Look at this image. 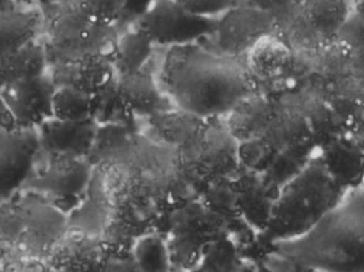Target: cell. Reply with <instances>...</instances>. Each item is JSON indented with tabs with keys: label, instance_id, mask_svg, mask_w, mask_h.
Returning <instances> with one entry per match:
<instances>
[{
	"label": "cell",
	"instance_id": "1",
	"mask_svg": "<svg viewBox=\"0 0 364 272\" xmlns=\"http://www.w3.org/2000/svg\"><path fill=\"white\" fill-rule=\"evenodd\" d=\"M106 194L112 219L123 224L138 239L160 234L175 209L190 200L192 194L179 179L174 166L168 171L141 166L117 164L110 167L106 179Z\"/></svg>",
	"mask_w": 364,
	"mask_h": 272
},
{
	"label": "cell",
	"instance_id": "2",
	"mask_svg": "<svg viewBox=\"0 0 364 272\" xmlns=\"http://www.w3.org/2000/svg\"><path fill=\"white\" fill-rule=\"evenodd\" d=\"M168 85L177 105L197 119L228 115L250 95L245 70L237 62L188 49L171 64Z\"/></svg>",
	"mask_w": 364,
	"mask_h": 272
},
{
	"label": "cell",
	"instance_id": "3",
	"mask_svg": "<svg viewBox=\"0 0 364 272\" xmlns=\"http://www.w3.org/2000/svg\"><path fill=\"white\" fill-rule=\"evenodd\" d=\"M277 245L282 258L299 271L364 272V194L344 199L301 239Z\"/></svg>",
	"mask_w": 364,
	"mask_h": 272
},
{
	"label": "cell",
	"instance_id": "4",
	"mask_svg": "<svg viewBox=\"0 0 364 272\" xmlns=\"http://www.w3.org/2000/svg\"><path fill=\"white\" fill-rule=\"evenodd\" d=\"M346 194L329 174L320 157H312L280 187L263 234L276 244L301 239L337 209Z\"/></svg>",
	"mask_w": 364,
	"mask_h": 272
},
{
	"label": "cell",
	"instance_id": "5",
	"mask_svg": "<svg viewBox=\"0 0 364 272\" xmlns=\"http://www.w3.org/2000/svg\"><path fill=\"white\" fill-rule=\"evenodd\" d=\"M237 147L227 128L200 122L177 145L173 166L184 185L199 199L216 182L239 173Z\"/></svg>",
	"mask_w": 364,
	"mask_h": 272
},
{
	"label": "cell",
	"instance_id": "6",
	"mask_svg": "<svg viewBox=\"0 0 364 272\" xmlns=\"http://www.w3.org/2000/svg\"><path fill=\"white\" fill-rule=\"evenodd\" d=\"M225 221L208 211L199 199L188 201L173 211L168 224L171 262L183 272L198 266L209 248L225 237Z\"/></svg>",
	"mask_w": 364,
	"mask_h": 272
},
{
	"label": "cell",
	"instance_id": "7",
	"mask_svg": "<svg viewBox=\"0 0 364 272\" xmlns=\"http://www.w3.org/2000/svg\"><path fill=\"white\" fill-rule=\"evenodd\" d=\"M51 51L57 64L98 55L114 63L119 36L114 26L92 23L68 6L51 23Z\"/></svg>",
	"mask_w": 364,
	"mask_h": 272
},
{
	"label": "cell",
	"instance_id": "8",
	"mask_svg": "<svg viewBox=\"0 0 364 272\" xmlns=\"http://www.w3.org/2000/svg\"><path fill=\"white\" fill-rule=\"evenodd\" d=\"M138 26L153 44L182 47L214 33L220 21L190 14L176 0H157L141 15Z\"/></svg>",
	"mask_w": 364,
	"mask_h": 272
},
{
	"label": "cell",
	"instance_id": "9",
	"mask_svg": "<svg viewBox=\"0 0 364 272\" xmlns=\"http://www.w3.org/2000/svg\"><path fill=\"white\" fill-rule=\"evenodd\" d=\"M55 87L51 77L42 75L0 87V98L21 128L32 130L53 119Z\"/></svg>",
	"mask_w": 364,
	"mask_h": 272
},
{
	"label": "cell",
	"instance_id": "10",
	"mask_svg": "<svg viewBox=\"0 0 364 272\" xmlns=\"http://www.w3.org/2000/svg\"><path fill=\"white\" fill-rule=\"evenodd\" d=\"M40 140L32 130L0 132V201L29 177Z\"/></svg>",
	"mask_w": 364,
	"mask_h": 272
},
{
	"label": "cell",
	"instance_id": "11",
	"mask_svg": "<svg viewBox=\"0 0 364 272\" xmlns=\"http://www.w3.org/2000/svg\"><path fill=\"white\" fill-rule=\"evenodd\" d=\"M114 63L104 56L90 55L57 64L53 79L55 87H70L91 96L106 91L117 80Z\"/></svg>",
	"mask_w": 364,
	"mask_h": 272
},
{
	"label": "cell",
	"instance_id": "12",
	"mask_svg": "<svg viewBox=\"0 0 364 272\" xmlns=\"http://www.w3.org/2000/svg\"><path fill=\"white\" fill-rule=\"evenodd\" d=\"M94 120L66 122L50 119L40 126V145L53 156L82 158L91 151L97 137Z\"/></svg>",
	"mask_w": 364,
	"mask_h": 272
},
{
	"label": "cell",
	"instance_id": "13",
	"mask_svg": "<svg viewBox=\"0 0 364 272\" xmlns=\"http://www.w3.org/2000/svg\"><path fill=\"white\" fill-rule=\"evenodd\" d=\"M318 157L331 177L346 192L363 185L364 147L358 139L343 135L321 147Z\"/></svg>",
	"mask_w": 364,
	"mask_h": 272
},
{
	"label": "cell",
	"instance_id": "14",
	"mask_svg": "<svg viewBox=\"0 0 364 272\" xmlns=\"http://www.w3.org/2000/svg\"><path fill=\"white\" fill-rule=\"evenodd\" d=\"M91 174V168L82 158L53 156L48 169L31 182V186L62 198H77L85 194Z\"/></svg>",
	"mask_w": 364,
	"mask_h": 272
},
{
	"label": "cell",
	"instance_id": "15",
	"mask_svg": "<svg viewBox=\"0 0 364 272\" xmlns=\"http://www.w3.org/2000/svg\"><path fill=\"white\" fill-rule=\"evenodd\" d=\"M235 177L241 194L243 219L259 232H264L280 188L262 175L247 170Z\"/></svg>",
	"mask_w": 364,
	"mask_h": 272
},
{
	"label": "cell",
	"instance_id": "16",
	"mask_svg": "<svg viewBox=\"0 0 364 272\" xmlns=\"http://www.w3.org/2000/svg\"><path fill=\"white\" fill-rule=\"evenodd\" d=\"M104 262L98 239L78 231L55 248L51 264L55 272H100Z\"/></svg>",
	"mask_w": 364,
	"mask_h": 272
},
{
	"label": "cell",
	"instance_id": "17",
	"mask_svg": "<svg viewBox=\"0 0 364 272\" xmlns=\"http://www.w3.org/2000/svg\"><path fill=\"white\" fill-rule=\"evenodd\" d=\"M114 88L124 115H151L159 106V89L153 77L142 70L119 75Z\"/></svg>",
	"mask_w": 364,
	"mask_h": 272
},
{
	"label": "cell",
	"instance_id": "18",
	"mask_svg": "<svg viewBox=\"0 0 364 272\" xmlns=\"http://www.w3.org/2000/svg\"><path fill=\"white\" fill-rule=\"evenodd\" d=\"M47 63L44 47L31 41L21 48L0 53V87L42 76Z\"/></svg>",
	"mask_w": 364,
	"mask_h": 272
},
{
	"label": "cell",
	"instance_id": "19",
	"mask_svg": "<svg viewBox=\"0 0 364 272\" xmlns=\"http://www.w3.org/2000/svg\"><path fill=\"white\" fill-rule=\"evenodd\" d=\"M275 110L262 98L250 94L228 113L227 130L237 143L252 140L258 136Z\"/></svg>",
	"mask_w": 364,
	"mask_h": 272
},
{
	"label": "cell",
	"instance_id": "20",
	"mask_svg": "<svg viewBox=\"0 0 364 272\" xmlns=\"http://www.w3.org/2000/svg\"><path fill=\"white\" fill-rule=\"evenodd\" d=\"M199 200L208 211L225 221L243 219L241 194L235 177L216 182L201 194Z\"/></svg>",
	"mask_w": 364,
	"mask_h": 272
},
{
	"label": "cell",
	"instance_id": "21",
	"mask_svg": "<svg viewBox=\"0 0 364 272\" xmlns=\"http://www.w3.org/2000/svg\"><path fill=\"white\" fill-rule=\"evenodd\" d=\"M153 43L142 32H128L119 36L114 68L117 76L140 72L151 57Z\"/></svg>",
	"mask_w": 364,
	"mask_h": 272
},
{
	"label": "cell",
	"instance_id": "22",
	"mask_svg": "<svg viewBox=\"0 0 364 272\" xmlns=\"http://www.w3.org/2000/svg\"><path fill=\"white\" fill-rule=\"evenodd\" d=\"M53 119L66 122L93 120V96L70 87H57L53 100Z\"/></svg>",
	"mask_w": 364,
	"mask_h": 272
},
{
	"label": "cell",
	"instance_id": "23",
	"mask_svg": "<svg viewBox=\"0 0 364 272\" xmlns=\"http://www.w3.org/2000/svg\"><path fill=\"white\" fill-rule=\"evenodd\" d=\"M36 19L25 13L0 14V53L21 48L34 40Z\"/></svg>",
	"mask_w": 364,
	"mask_h": 272
},
{
	"label": "cell",
	"instance_id": "24",
	"mask_svg": "<svg viewBox=\"0 0 364 272\" xmlns=\"http://www.w3.org/2000/svg\"><path fill=\"white\" fill-rule=\"evenodd\" d=\"M286 59L284 46L274 38L261 36L255 41L248 51V66L258 77L275 74Z\"/></svg>",
	"mask_w": 364,
	"mask_h": 272
},
{
	"label": "cell",
	"instance_id": "25",
	"mask_svg": "<svg viewBox=\"0 0 364 272\" xmlns=\"http://www.w3.org/2000/svg\"><path fill=\"white\" fill-rule=\"evenodd\" d=\"M134 258L142 272H170L172 267L168 243L161 235L149 234L138 239Z\"/></svg>",
	"mask_w": 364,
	"mask_h": 272
},
{
	"label": "cell",
	"instance_id": "26",
	"mask_svg": "<svg viewBox=\"0 0 364 272\" xmlns=\"http://www.w3.org/2000/svg\"><path fill=\"white\" fill-rule=\"evenodd\" d=\"M105 260L124 261L134 256L138 237L123 224L112 219L98 237Z\"/></svg>",
	"mask_w": 364,
	"mask_h": 272
},
{
	"label": "cell",
	"instance_id": "27",
	"mask_svg": "<svg viewBox=\"0 0 364 272\" xmlns=\"http://www.w3.org/2000/svg\"><path fill=\"white\" fill-rule=\"evenodd\" d=\"M70 6L87 21L102 26H114L125 12V0H70Z\"/></svg>",
	"mask_w": 364,
	"mask_h": 272
},
{
	"label": "cell",
	"instance_id": "28",
	"mask_svg": "<svg viewBox=\"0 0 364 272\" xmlns=\"http://www.w3.org/2000/svg\"><path fill=\"white\" fill-rule=\"evenodd\" d=\"M340 42L352 51L364 47V1L360 2L356 11L348 15V19L338 29Z\"/></svg>",
	"mask_w": 364,
	"mask_h": 272
},
{
	"label": "cell",
	"instance_id": "29",
	"mask_svg": "<svg viewBox=\"0 0 364 272\" xmlns=\"http://www.w3.org/2000/svg\"><path fill=\"white\" fill-rule=\"evenodd\" d=\"M182 9L198 17L214 19L216 15L230 10L235 0H176Z\"/></svg>",
	"mask_w": 364,
	"mask_h": 272
},
{
	"label": "cell",
	"instance_id": "30",
	"mask_svg": "<svg viewBox=\"0 0 364 272\" xmlns=\"http://www.w3.org/2000/svg\"><path fill=\"white\" fill-rule=\"evenodd\" d=\"M157 0H125V12L140 17Z\"/></svg>",
	"mask_w": 364,
	"mask_h": 272
},
{
	"label": "cell",
	"instance_id": "31",
	"mask_svg": "<svg viewBox=\"0 0 364 272\" xmlns=\"http://www.w3.org/2000/svg\"><path fill=\"white\" fill-rule=\"evenodd\" d=\"M190 272H226L223 271L220 267H218V265L213 264V263L209 262L207 260H203V262L198 265V266L195 267L194 269H192Z\"/></svg>",
	"mask_w": 364,
	"mask_h": 272
},
{
	"label": "cell",
	"instance_id": "32",
	"mask_svg": "<svg viewBox=\"0 0 364 272\" xmlns=\"http://www.w3.org/2000/svg\"><path fill=\"white\" fill-rule=\"evenodd\" d=\"M354 53L355 68H356L357 72H358L359 74L363 75L364 76V47L363 48L354 51Z\"/></svg>",
	"mask_w": 364,
	"mask_h": 272
},
{
	"label": "cell",
	"instance_id": "33",
	"mask_svg": "<svg viewBox=\"0 0 364 272\" xmlns=\"http://www.w3.org/2000/svg\"><path fill=\"white\" fill-rule=\"evenodd\" d=\"M15 8H16L15 0H0V14L12 12L15 11Z\"/></svg>",
	"mask_w": 364,
	"mask_h": 272
},
{
	"label": "cell",
	"instance_id": "34",
	"mask_svg": "<svg viewBox=\"0 0 364 272\" xmlns=\"http://www.w3.org/2000/svg\"><path fill=\"white\" fill-rule=\"evenodd\" d=\"M100 272H123L119 268V265L112 261L105 260L104 264H102V268Z\"/></svg>",
	"mask_w": 364,
	"mask_h": 272
},
{
	"label": "cell",
	"instance_id": "35",
	"mask_svg": "<svg viewBox=\"0 0 364 272\" xmlns=\"http://www.w3.org/2000/svg\"><path fill=\"white\" fill-rule=\"evenodd\" d=\"M252 4H255V6H258L261 10L269 8V4H272V0H252Z\"/></svg>",
	"mask_w": 364,
	"mask_h": 272
},
{
	"label": "cell",
	"instance_id": "36",
	"mask_svg": "<svg viewBox=\"0 0 364 272\" xmlns=\"http://www.w3.org/2000/svg\"><path fill=\"white\" fill-rule=\"evenodd\" d=\"M34 1L40 2L42 4H55L64 1V0H34Z\"/></svg>",
	"mask_w": 364,
	"mask_h": 272
},
{
	"label": "cell",
	"instance_id": "37",
	"mask_svg": "<svg viewBox=\"0 0 364 272\" xmlns=\"http://www.w3.org/2000/svg\"><path fill=\"white\" fill-rule=\"evenodd\" d=\"M363 1H364V0H363Z\"/></svg>",
	"mask_w": 364,
	"mask_h": 272
}]
</instances>
